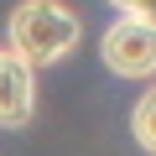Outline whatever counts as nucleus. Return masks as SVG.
Masks as SVG:
<instances>
[{
	"instance_id": "f257e3e1",
	"label": "nucleus",
	"mask_w": 156,
	"mask_h": 156,
	"mask_svg": "<svg viewBox=\"0 0 156 156\" xmlns=\"http://www.w3.org/2000/svg\"><path fill=\"white\" fill-rule=\"evenodd\" d=\"M78 42L83 26L62 0H21L11 11V52L21 62H62Z\"/></svg>"
},
{
	"instance_id": "f03ea898",
	"label": "nucleus",
	"mask_w": 156,
	"mask_h": 156,
	"mask_svg": "<svg viewBox=\"0 0 156 156\" xmlns=\"http://www.w3.org/2000/svg\"><path fill=\"white\" fill-rule=\"evenodd\" d=\"M109 73L120 78H151L156 73V21H140V16H120L104 42H99Z\"/></svg>"
},
{
	"instance_id": "7ed1b4c3",
	"label": "nucleus",
	"mask_w": 156,
	"mask_h": 156,
	"mask_svg": "<svg viewBox=\"0 0 156 156\" xmlns=\"http://www.w3.org/2000/svg\"><path fill=\"white\" fill-rule=\"evenodd\" d=\"M37 109V78L11 47H0V130H21Z\"/></svg>"
},
{
	"instance_id": "20e7f679",
	"label": "nucleus",
	"mask_w": 156,
	"mask_h": 156,
	"mask_svg": "<svg viewBox=\"0 0 156 156\" xmlns=\"http://www.w3.org/2000/svg\"><path fill=\"white\" fill-rule=\"evenodd\" d=\"M130 130H135V146L156 156V83L135 99V115H130Z\"/></svg>"
},
{
	"instance_id": "39448f33",
	"label": "nucleus",
	"mask_w": 156,
	"mask_h": 156,
	"mask_svg": "<svg viewBox=\"0 0 156 156\" xmlns=\"http://www.w3.org/2000/svg\"><path fill=\"white\" fill-rule=\"evenodd\" d=\"M109 5L125 16H140V21H156V0H109Z\"/></svg>"
}]
</instances>
